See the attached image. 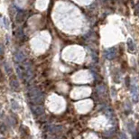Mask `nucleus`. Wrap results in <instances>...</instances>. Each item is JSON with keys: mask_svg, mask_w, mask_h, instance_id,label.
<instances>
[{"mask_svg": "<svg viewBox=\"0 0 139 139\" xmlns=\"http://www.w3.org/2000/svg\"><path fill=\"white\" fill-rule=\"evenodd\" d=\"M29 98L34 103H41L43 100V95L41 93V91L37 89H32L29 90Z\"/></svg>", "mask_w": 139, "mask_h": 139, "instance_id": "nucleus-1", "label": "nucleus"}, {"mask_svg": "<svg viewBox=\"0 0 139 139\" xmlns=\"http://www.w3.org/2000/svg\"><path fill=\"white\" fill-rule=\"evenodd\" d=\"M31 110L35 115H40L43 113V108L42 106H32Z\"/></svg>", "mask_w": 139, "mask_h": 139, "instance_id": "nucleus-2", "label": "nucleus"}, {"mask_svg": "<svg viewBox=\"0 0 139 139\" xmlns=\"http://www.w3.org/2000/svg\"><path fill=\"white\" fill-rule=\"evenodd\" d=\"M16 60H17L18 61H22L24 59H25V54L23 53L22 52H16Z\"/></svg>", "mask_w": 139, "mask_h": 139, "instance_id": "nucleus-3", "label": "nucleus"}, {"mask_svg": "<svg viewBox=\"0 0 139 139\" xmlns=\"http://www.w3.org/2000/svg\"><path fill=\"white\" fill-rule=\"evenodd\" d=\"M11 87L14 90H18L19 89V84H18V82L16 81H11Z\"/></svg>", "mask_w": 139, "mask_h": 139, "instance_id": "nucleus-4", "label": "nucleus"}, {"mask_svg": "<svg viewBox=\"0 0 139 139\" xmlns=\"http://www.w3.org/2000/svg\"><path fill=\"white\" fill-rule=\"evenodd\" d=\"M11 102H12V108H13L14 109H17V108H19V107H18V104L16 103L15 100H12Z\"/></svg>", "mask_w": 139, "mask_h": 139, "instance_id": "nucleus-5", "label": "nucleus"}, {"mask_svg": "<svg viewBox=\"0 0 139 139\" xmlns=\"http://www.w3.org/2000/svg\"><path fill=\"white\" fill-rule=\"evenodd\" d=\"M0 139H4V138H0Z\"/></svg>", "mask_w": 139, "mask_h": 139, "instance_id": "nucleus-6", "label": "nucleus"}]
</instances>
